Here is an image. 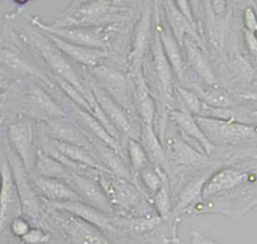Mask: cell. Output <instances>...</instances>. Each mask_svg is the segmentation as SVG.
Wrapping results in <instances>:
<instances>
[{"label":"cell","instance_id":"obj_37","mask_svg":"<svg viewBox=\"0 0 257 244\" xmlns=\"http://www.w3.org/2000/svg\"><path fill=\"white\" fill-rule=\"evenodd\" d=\"M54 79H55L57 85L61 88V90L70 98V100L75 105L87 110L90 113V107H89V104H88L85 96L77 88H75L73 85H71L70 83L61 79L58 76L54 75Z\"/></svg>","mask_w":257,"mask_h":244},{"label":"cell","instance_id":"obj_4","mask_svg":"<svg viewBox=\"0 0 257 244\" xmlns=\"http://www.w3.org/2000/svg\"><path fill=\"white\" fill-rule=\"evenodd\" d=\"M23 214L21 201L7 158L0 164V237L12 220Z\"/></svg>","mask_w":257,"mask_h":244},{"label":"cell","instance_id":"obj_33","mask_svg":"<svg viewBox=\"0 0 257 244\" xmlns=\"http://www.w3.org/2000/svg\"><path fill=\"white\" fill-rule=\"evenodd\" d=\"M35 168L37 169L39 176L46 178H53L66 181L70 175L74 172L53 159L52 157L43 153L40 149L37 151L35 159Z\"/></svg>","mask_w":257,"mask_h":244},{"label":"cell","instance_id":"obj_14","mask_svg":"<svg viewBox=\"0 0 257 244\" xmlns=\"http://www.w3.org/2000/svg\"><path fill=\"white\" fill-rule=\"evenodd\" d=\"M51 206L58 211L68 213L94 227L100 231L113 232L114 224L113 220L105 213L97 210L91 205L77 200V201H67L61 203H51Z\"/></svg>","mask_w":257,"mask_h":244},{"label":"cell","instance_id":"obj_24","mask_svg":"<svg viewBox=\"0 0 257 244\" xmlns=\"http://www.w3.org/2000/svg\"><path fill=\"white\" fill-rule=\"evenodd\" d=\"M163 8L166 15V19L171 32L178 41V43L183 46L184 39L189 36L199 43L200 38L193 28V25L182 15L178 10L174 1H164Z\"/></svg>","mask_w":257,"mask_h":244},{"label":"cell","instance_id":"obj_44","mask_svg":"<svg viewBox=\"0 0 257 244\" xmlns=\"http://www.w3.org/2000/svg\"><path fill=\"white\" fill-rule=\"evenodd\" d=\"M190 2L187 0H177L175 1V4L178 8V10L182 13V15L193 25L194 23V18H193V14H192V9H191V5L189 4Z\"/></svg>","mask_w":257,"mask_h":244},{"label":"cell","instance_id":"obj_5","mask_svg":"<svg viewBox=\"0 0 257 244\" xmlns=\"http://www.w3.org/2000/svg\"><path fill=\"white\" fill-rule=\"evenodd\" d=\"M196 120L210 141L236 142L257 137V126L242 121L197 116Z\"/></svg>","mask_w":257,"mask_h":244},{"label":"cell","instance_id":"obj_38","mask_svg":"<svg viewBox=\"0 0 257 244\" xmlns=\"http://www.w3.org/2000/svg\"><path fill=\"white\" fill-rule=\"evenodd\" d=\"M154 205L160 218H167L173 211V205L170 198V193L168 189L167 182L164 183L162 188L154 195Z\"/></svg>","mask_w":257,"mask_h":244},{"label":"cell","instance_id":"obj_3","mask_svg":"<svg viewBox=\"0 0 257 244\" xmlns=\"http://www.w3.org/2000/svg\"><path fill=\"white\" fill-rule=\"evenodd\" d=\"M118 8L108 1H89L72 5L64 11L52 26L55 27H86L105 19L108 14Z\"/></svg>","mask_w":257,"mask_h":244},{"label":"cell","instance_id":"obj_2","mask_svg":"<svg viewBox=\"0 0 257 244\" xmlns=\"http://www.w3.org/2000/svg\"><path fill=\"white\" fill-rule=\"evenodd\" d=\"M95 180L114 210L130 212L140 206L142 194L134 183L103 171H97Z\"/></svg>","mask_w":257,"mask_h":244},{"label":"cell","instance_id":"obj_16","mask_svg":"<svg viewBox=\"0 0 257 244\" xmlns=\"http://www.w3.org/2000/svg\"><path fill=\"white\" fill-rule=\"evenodd\" d=\"M46 134L49 139L82 146L88 149H92L91 141L84 131L77 127L73 121L66 119L65 117L52 118L46 121Z\"/></svg>","mask_w":257,"mask_h":244},{"label":"cell","instance_id":"obj_46","mask_svg":"<svg viewBox=\"0 0 257 244\" xmlns=\"http://www.w3.org/2000/svg\"><path fill=\"white\" fill-rule=\"evenodd\" d=\"M239 96L241 98H244V99H249V100L257 101V91H248V92L240 94Z\"/></svg>","mask_w":257,"mask_h":244},{"label":"cell","instance_id":"obj_23","mask_svg":"<svg viewBox=\"0 0 257 244\" xmlns=\"http://www.w3.org/2000/svg\"><path fill=\"white\" fill-rule=\"evenodd\" d=\"M183 47L186 51L185 53L187 61L189 62L190 66L195 70V72L209 85H215V74L199 43L191 37L187 36L184 39Z\"/></svg>","mask_w":257,"mask_h":244},{"label":"cell","instance_id":"obj_19","mask_svg":"<svg viewBox=\"0 0 257 244\" xmlns=\"http://www.w3.org/2000/svg\"><path fill=\"white\" fill-rule=\"evenodd\" d=\"M92 151L105 172L135 184V178L124 163L122 156L99 141H91Z\"/></svg>","mask_w":257,"mask_h":244},{"label":"cell","instance_id":"obj_1","mask_svg":"<svg viewBox=\"0 0 257 244\" xmlns=\"http://www.w3.org/2000/svg\"><path fill=\"white\" fill-rule=\"evenodd\" d=\"M21 37L44 59L53 70L55 76L67 81L85 95L88 87L84 86V83L81 81L68 59L54 46L45 34L33 26L22 34Z\"/></svg>","mask_w":257,"mask_h":244},{"label":"cell","instance_id":"obj_7","mask_svg":"<svg viewBox=\"0 0 257 244\" xmlns=\"http://www.w3.org/2000/svg\"><path fill=\"white\" fill-rule=\"evenodd\" d=\"M7 137L16 156L28 172L35 165L34 130L29 119H19L7 126Z\"/></svg>","mask_w":257,"mask_h":244},{"label":"cell","instance_id":"obj_11","mask_svg":"<svg viewBox=\"0 0 257 244\" xmlns=\"http://www.w3.org/2000/svg\"><path fill=\"white\" fill-rule=\"evenodd\" d=\"M91 79L108 93L123 108L128 107L127 85L125 75L117 68L98 64L89 67Z\"/></svg>","mask_w":257,"mask_h":244},{"label":"cell","instance_id":"obj_15","mask_svg":"<svg viewBox=\"0 0 257 244\" xmlns=\"http://www.w3.org/2000/svg\"><path fill=\"white\" fill-rule=\"evenodd\" d=\"M12 157V159L7 158V160L12 169L15 185L21 201L23 214L29 216L32 219H36L40 215V206L37 200L36 192L29 184L26 175L27 171L23 167L19 158L16 156V154H13Z\"/></svg>","mask_w":257,"mask_h":244},{"label":"cell","instance_id":"obj_41","mask_svg":"<svg viewBox=\"0 0 257 244\" xmlns=\"http://www.w3.org/2000/svg\"><path fill=\"white\" fill-rule=\"evenodd\" d=\"M9 229L13 234V236L19 239H22L28 233L31 227L29 222L25 218H23L22 216H19L12 220V222L9 225Z\"/></svg>","mask_w":257,"mask_h":244},{"label":"cell","instance_id":"obj_20","mask_svg":"<svg viewBox=\"0 0 257 244\" xmlns=\"http://www.w3.org/2000/svg\"><path fill=\"white\" fill-rule=\"evenodd\" d=\"M32 182L34 187L37 188L38 191L51 203L80 200L72 187L63 180L36 176L33 177Z\"/></svg>","mask_w":257,"mask_h":244},{"label":"cell","instance_id":"obj_21","mask_svg":"<svg viewBox=\"0 0 257 244\" xmlns=\"http://www.w3.org/2000/svg\"><path fill=\"white\" fill-rule=\"evenodd\" d=\"M169 115L188 137L200 144L206 155H211L215 151L216 146L207 138L192 113L184 109H172L169 111Z\"/></svg>","mask_w":257,"mask_h":244},{"label":"cell","instance_id":"obj_26","mask_svg":"<svg viewBox=\"0 0 257 244\" xmlns=\"http://www.w3.org/2000/svg\"><path fill=\"white\" fill-rule=\"evenodd\" d=\"M0 66L13 74L21 76H35L51 84L49 79L36 66L17 52L8 48L0 50Z\"/></svg>","mask_w":257,"mask_h":244},{"label":"cell","instance_id":"obj_9","mask_svg":"<svg viewBox=\"0 0 257 244\" xmlns=\"http://www.w3.org/2000/svg\"><path fill=\"white\" fill-rule=\"evenodd\" d=\"M58 211V210H57ZM55 221L72 244H110L96 227L62 211Z\"/></svg>","mask_w":257,"mask_h":244},{"label":"cell","instance_id":"obj_28","mask_svg":"<svg viewBox=\"0 0 257 244\" xmlns=\"http://www.w3.org/2000/svg\"><path fill=\"white\" fill-rule=\"evenodd\" d=\"M72 111L77 120L86 128V130L93 135V137L103 143L104 145L110 147L114 151H116L118 154L121 155V147L118 142L114 137H112L108 131L87 110L75 105L72 103Z\"/></svg>","mask_w":257,"mask_h":244},{"label":"cell","instance_id":"obj_48","mask_svg":"<svg viewBox=\"0 0 257 244\" xmlns=\"http://www.w3.org/2000/svg\"><path fill=\"white\" fill-rule=\"evenodd\" d=\"M250 116H251L252 118H254V119L257 120V110H253V111L250 113Z\"/></svg>","mask_w":257,"mask_h":244},{"label":"cell","instance_id":"obj_17","mask_svg":"<svg viewBox=\"0 0 257 244\" xmlns=\"http://www.w3.org/2000/svg\"><path fill=\"white\" fill-rule=\"evenodd\" d=\"M42 33L49 38V40L54 44V46L65 57L70 58L80 64L86 65L88 67H93L98 65L102 58L106 57V53L101 49L89 48V47L73 44L63 39H60L52 34H48L45 32H42Z\"/></svg>","mask_w":257,"mask_h":244},{"label":"cell","instance_id":"obj_36","mask_svg":"<svg viewBox=\"0 0 257 244\" xmlns=\"http://www.w3.org/2000/svg\"><path fill=\"white\" fill-rule=\"evenodd\" d=\"M140 176L144 186L153 196L162 188L166 182L164 176L158 169H154L149 166L140 172Z\"/></svg>","mask_w":257,"mask_h":244},{"label":"cell","instance_id":"obj_13","mask_svg":"<svg viewBox=\"0 0 257 244\" xmlns=\"http://www.w3.org/2000/svg\"><path fill=\"white\" fill-rule=\"evenodd\" d=\"M65 182L72 187L81 201L91 205L107 215L113 213L114 209L111 203L96 180H92L87 176L81 175L80 173L73 172Z\"/></svg>","mask_w":257,"mask_h":244},{"label":"cell","instance_id":"obj_43","mask_svg":"<svg viewBox=\"0 0 257 244\" xmlns=\"http://www.w3.org/2000/svg\"><path fill=\"white\" fill-rule=\"evenodd\" d=\"M243 23L246 30L253 33L257 32V14L251 7H247L244 10Z\"/></svg>","mask_w":257,"mask_h":244},{"label":"cell","instance_id":"obj_52","mask_svg":"<svg viewBox=\"0 0 257 244\" xmlns=\"http://www.w3.org/2000/svg\"><path fill=\"white\" fill-rule=\"evenodd\" d=\"M207 239H208V238H206V241H205V244H206V242H207Z\"/></svg>","mask_w":257,"mask_h":244},{"label":"cell","instance_id":"obj_32","mask_svg":"<svg viewBox=\"0 0 257 244\" xmlns=\"http://www.w3.org/2000/svg\"><path fill=\"white\" fill-rule=\"evenodd\" d=\"M141 145L146 151L148 158L155 162L160 167L167 168V156L165 150L159 140L157 134L155 133L154 126L142 124V130L140 134Z\"/></svg>","mask_w":257,"mask_h":244},{"label":"cell","instance_id":"obj_45","mask_svg":"<svg viewBox=\"0 0 257 244\" xmlns=\"http://www.w3.org/2000/svg\"><path fill=\"white\" fill-rule=\"evenodd\" d=\"M244 41L250 52L257 56V35L256 33L250 32L244 29Z\"/></svg>","mask_w":257,"mask_h":244},{"label":"cell","instance_id":"obj_34","mask_svg":"<svg viewBox=\"0 0 257 244\" xmlns=\"http://www.w3.org/2000/svg\"><path fill=\"white\" fill-rule=\"evenodd\" d=\"M126 149L128 159L135 172L140 173L143 169L148 167V155L138 140L128 139Z\"/></svg>","mask_w":257,"mask_h":244},{"label":"cell","instance_id":"obj_29","mask_svg":"<svg viewBox=\"0 0 257 244\" xmlns=\"http://www.w3.org/2000/svg\"><path fill=\"white\" fill-rule=\"evenodd\" d=\"M157 32L172 69L179 77H182L184 74V59L181 51V45L167 26L159 25Z\"/></svg>","mask_w":257,"mask_h":244},{"label":"cell","instance_id":"obj_51","mask_svg":"<svg viewBox=\"0 0 257 244\" xmlns=\"http://www.w3.org/2000/svg\"><path fill=\"white\" fill-rule=\"evenodd\" d=\"M2 104H3V99L0 97V107L2 106Z\"/></svg>","mask_w":257,"mask_h":244},{"label":"cell","instance_id":"obj_8","mask_svg":"<svg viewBox=\"0 0 257 244\" xmlns=\"http://www.w3.org/2000/svg\"><path fill=\"white\" fill-rule=\"evenodd\" d=\"M250 173L237 167H227L213 172L205 183L201 198L210 201L249 182Z\"/></svg>","mask_w":257,"mask_h":244},{"label":"cell","instance_id":"obj_25","mask_svg":"<svg viewBox=\"0 0 257 244\" xmlns=\"http://www.w3.org/2000/svg\"><path fill=\"white\" fill-rule=\"evenodd\" d=\"M212 174L213 173L210 171H205L202 174L193 176L184 184V186L180 189L173 205V212L175 214L184 212L190 208L193 202H195L198 198H201L203 187Z\"/></svg>","mask_w":257,"mask_h":244},{"label":"cell","instance_id":"obj_18","mask_svg":"<svg viewBox=\"0 0 257 244\" xmlns=\"http://www.w3.org/2000/svg\"><path fill=\"white\" fill-rule=\"evenodd\" d=\"M153 55V65L156 77L159 82V87L163 97L166 100H171L173 96V78L172 67L164 52L160 37L156 31L151 45Z\"/></svg>","mask_w":257,"mask_h":244},{"label":"cell","instance_id":"obj_39","mask_svg":"<svg viewBox=\"0 0 257 244\" xmlns=\"http://www.w3.org/2000/svg\"><path fill=\"white\" fill-rule=\"evenodd\" d=\"M176 90L178 92V94L180 95V97L182 98V100L184 101V103L187 106V110L192 113V114H196L199 115L202 112V108H203V103L200 99V97L192 90L185 88L183 86H176Z\"/></svg>","mask_w":257,"mask_h":244},{"label":"cell","instance_id":"obj_49","mask_svg":"<svg viewBox=\"0 0 257 244\" xmlns=\"http://www.w3.org/2000/svg\"><path fill=\"white\" fill-rule=\"evenodd\" d=\"M206 244H220V243H217V242H215V241H212V240H210V239H207Z\"/></svg>","mask_w":257,"mask_h":244},{"label":"cell","instance_id":"obj_40","mask_svg":"<svg viewBox=\"0 0 257 244\" xmlns=\"http://www.w3.org/2000/svg\"><path fill=\"white\" fill-rule=\"evenodd\" d=\"M50 235L40 228H31L21 239L23 244H45L49 241Z\"/></svg>","mask_w":257,"mask_h":244},{"label":"cell","instance_id":"obj_42","mask_svg":"<svg viewBox=\"0 0 257 244\" xmlns=\"http://www.w3.org/2000/svg\"><path fill=\"white\" fill-rule=\"evenodd\" d=\"M235 60H236V69L238 72V76H240L242 81L250 82L253 77L252 67L242 57H238Z\"/></svg>","mask_w":257,"mask_h":244},{"label":"cell","instance_id":"obj_47","mask_svg":"<svg viewBox=\"0 0 257 244\" xmlns=\"http://www.w3.org/2000/svg\"><path fill=\"white\" fill-rule=\"evenodd\" d=\"M7 85H8V81H7L6 79H2V78H0V90H1L2 88L6 87Z\"/></svg>","mask_w":257,"mask_h":244},{"label":"cell","instance_id":"obj_30","mask_svg":"<svg viewBox=\"0 0 257 244\" xmlns=\"http://www.w3.org/2000/svg\"><path fill=\"white\" fill-rule=\"evenodd\" d=\"M167 148L170 157L180 165H202L207 161V158L198 153L194 148L179 138H169Z\"/></svg>","mask_w":257,"mask_h":244},{"label":"cell","instance_id":"obj_6","mask_svg":"<svg viewBox=\"0 0 257 244\" xmlns=\"http://www.w3.org/2000/svg\"><path fill=\"white\" fill-rule=\"evenodd\" d=\"M20 107L27 114L39 116L45 121L57 118L66 117L67 112L61 108L54 99L39 85H28L18 99Z\"/></svg>","mask_w":257,"mask_h":244},{"label":"cell","instance_id":"obj_50","mask_svg":"<svg viewBox=\"0 0 257 244\" xmlns=\"http://www.w3.org/2000/svg\"><path fill=\"white\" fill-rule=\"evenodd\" d=\"M3 158H4V155L2 154V151H1V148H0V164H1L2 160H3Z\"/></svg>","mask_w":257,"mask_h":244},{"label":"cell","instance_id":"obj_10","mask_svg":"<svg viewBox=\"0 0 257 244\" xmlns=\"http://www.w3.org/2000/svg\"><path fill=\"white\" fill-rule=\"evenodd\" d=\"M88 87L92 92L94 98L99 104L101 110L108 118L110 124L118 133H122L130 139L139 140L140 136L136 134L124 108L115 101L108 93H106L100 86H98L91 78L88 81Z\"/></svg>","mask_w":257,"mask_h":244},{"label":"cell","instance_id":"obj_31","mask_svg":"<svg viewBox=\"0 0 257 244\" xmlns=\"http://www.w3.org/2000/svg\"><path fill=\"white\" fill-rule=\"evenodd\" d=\"M136 77V102L142 124L153 126L155 117V102L150 94L147 83L141 73L137 70Z\"/></svg>","mask_w":257,"mask_h":244},{"label":"cell","instance_id":"obj_12","mask_svg":"<svg viewBox=\"0 0 257 244\" xmlns=\"http://www.w3.org/2000/svg\"><path fill=\"white\" fill-rule=\"evenodd\" d=\"M32 24L42 32L52 34L73 44L95 49H100L104 46L103 37L97 31L89 29L88 27H55L37 18L32 19Z\"/></svg>","mask_w":257,"mask_h":244},{"label":"cell","instance_id":"obj_27","mask_svg":"<svg viewBox=\"0 0 257 244\" xmlns=\"http://www.w3.org/2000/svg\"><path fill=\"white\" fill-rule=\"evenodd\" d=\"M50 143L54 146V148L61 153L65 158H67L69 161L77 164L80 167H87L92 170H98L103 171V167L95 157L93 151H91L88 148L74 145V144H68V143H62L58 141H54L49 139Z\"/></svg>","mask_w":257,"mask_h":244},{"label":"cell","instance_id":"obj_35","mask_svg":"<svg viewBox=\"0 0 257 244\" xmlns=\"http://www.w3.org/2000/svg\"><path fill=\"white\" fill-rule=\"evenodd\" d=\"M201 94L205 103L212 107L229 108L234 104V101L231 99L229 94L225 90L218 87H212L204 90L201 92Z\"/></svg>","mask_w":257,"mask_h":244},{"label":"cell","instance_id":"obj_22","mask_svg":"<svg viewBox=\"0 0 257 244\" xmlns=\"http://www.w3.org/2000/svg\"><path fill=\"white\" fill-rule=\"evenodd\" d=\"M151 29H152V13L151 9L146 6L141 13V16L136 24L134 38L132 42V49L130 52V59L138 65L140 59L144 56L147 47L151 40Z\"/></svg>","mask_w":257,"mask_h":244}]
</instances>
